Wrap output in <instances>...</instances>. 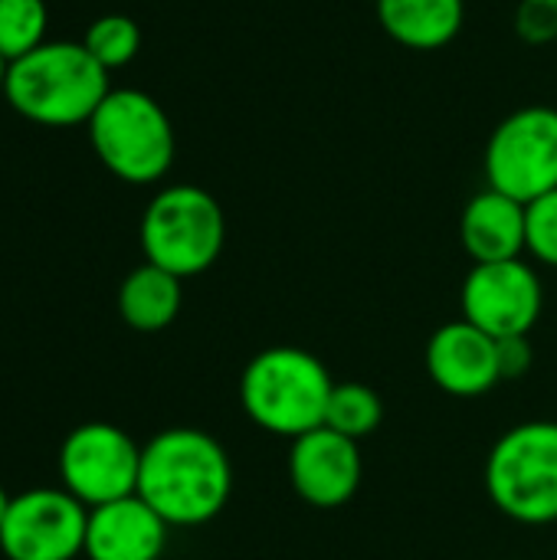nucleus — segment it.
<instances>
[{"instance_id": "obj_17", "label": "nucleus", "mask_w": 557, "mask_h": 560, "mask_svg": "<svg viewBox=\"0 0 557 560\" xmlns=\"http://www.w3.org/2000/svg\"><path fill=\"white\" fill-rule=\"evenodd\" d=\"M384 420V404L378 397V390H371L361 381H345L332 387L328 397V410H325V427L361 443L371 433H378Z\"/></svg>"}, {"instance_id": "obj_22", "label": "nucleus", "mask_w": 557, "mask_h": 560, "mask_svg": "<svg viewBox=\"0 0 557 560\" xmlns=\"http://www.w3.org/2000/svg\"><path fill=\"white\" fill-rule=\"evenodd\" d=\"M532 341L529 335H519V338H499V374L502 381H519L532 371Z\"/></svg>"}, {"instance_id": "obj_14", "label": "nucleus", "mask_w": 557, "mask_h": 560, "mask_svg": "<svg viewBox=\"0 0 557 560\" xmlns=\"http://www.w3.org/2000/svg\"><path fill=\"white\" fill-rule=\"evenodd\" d=\"M460 240L473 262H506L529 253V207L486 187L460 217Z\"/></svg>"}, {"instance_id": "obj_23", "label": "nucleus", "mask_w": 557, "mask_h": 560, "mask_svg": "<svg viewBox=\"0 0 557 560\" xmlns=\"http://www.w3.org/2000/svg\"><path fill=\"white\" fill-rule=\"evenodd\" d=\"M7 505H10V495H7L3 486H0V522H3V515H7Z\"/></svg>"}, {"instance_id": "obj_20", "label": "nucleus", "mask_w": 557, "mask_h": 560, "mask_svg": "<svg viewBox=\"0 0 557 560\" xmlns=\"http://www.w3.org/2000/svg\"><path fill=\"white\" fill-rule=\"evenodd\" d=\"M529 253L557 269V190L529 203Z\"/></svg>"}, {"instance_id": "obj_8", "label": "nucleus", "mask_w": 557, "mask_h": 560, "mask_svg": "<svg viewBox=\"0 0 557 560\" xmlns=\"http://www.w3.org/2000/svg\"><path fill=\"white\" fill-rule=\"evenodd\" d=\"M56 469L72 499L98 509L138 492L141 446L115 423H82L62 440Z\"/></svg>"}, {"instance_id": "obj_10", "label": "nucleus", "mask_w": 557, "mask_h": 560, "mask_svg": "<svg viewBox=\"0 0 557 560\" xmlns=\"http://www.w3.org/2000/svg\"><path fill=\"white\" fill-rule=\"evenodd\" d=\"M463 318L479 331L499 338L532 335L542 318L545 289L525 259L473 262L460 292Z\"/></svg>"}, {"instance_id": "obj_15", "label": "nucleus", "mask_w": 557, "mask_h": 560, "mask_svg": "<svg viewBox=\"0 0 557 560\" xmlns=\"http://www.w3.org/2000/svg\"><path fill=\"white\" fill-rule=\"evenodd\" d=\"M384 33L407 49H443L466 20L463 0H374Z\"/></svg>"}, {"instance_id": "obj_11", "label": "nucleus", "mask_w": 557, "mask_h": 560, "mask_svg": "<svg viewBox=\"0 0 557 560\" xmlns=\"http://www.w3.org/2000/svg\"><path fill=\"white\" fill-rule=\"evenodd\" d=\"M364 476L355 440L318 427L289 446V482L312 509H341L355 499Z\"/></svg>"}, {"instance_id": "obj_19", "label": "nucleus", "mask_w": 557, "mask_h": 560, "mask_svg": "<svg viewBox=\"0 0 557 560\" xmlns=\"http://www.w3.org/2000/svg\"><path fill=\"white\" fill-rule=\"evenodd\" d=\"M82 46L92 52V59L102 66V69H121L128 66L138 49H141V30L131 16L125 13H105L98 20L89 23L85 36H82Z\"/></svg>"}, {"instance_id": "obj_9", "label": "nucleus", "mask_w": 557, "mask_h": 560, "mask_svg": "<svg viewBox=\"0 0 557 560\" xmlns=\"http://www.w3.org/2000/svg\"><path fill=\"white\" fill-rule=\"evenodd\" d=\"M89 509L59 489H26L10 499L0 522V555L7 560H76L85 551Z\"/></svg>"}, {"instance_id": "obj_18", "label": "nucleus", "mask_w": 557, "mask_h": 560, "mask_svg": "<svg viewBox=\"0 0 557 560\" xmlns=\"http://www.w3.org/2000/svg\"><path fill=\"white\" fill-rule=\"evenodd\" d=\"M49 7L46 0H0V56L7 62L46 43Z\"/></svg>"}, {"instance_id": "obj_1", "label": "nucleus", "mask_w": 557, "mask_h": 560, "mask_svg": "<svg viewBox=\"0 0 557 560\" xmlns=\"http://www.w3.org/2000/svg\"><path fill=\"white\" fill-rule=\"evenodd\" d=\"M135 495L171 528H200L227 509L233 495V463L210 433L171 427L141 446Z\"/></svg>"}, {"instance_id": "obj_13", "label": "nucleus", "mask_w": 557, "mask_h": 560, "mask_svg": "<svg viewBox=\"0 0 557 560\" xmlns=\"http://www.w3.org/2000/svg\"><path fill=\"white\" fill-rule=\"evenodd\" d=\"M171 525L141 499L128 495L89 509L85 558L89 560H161Z\"/></svg>"}, {"instance_id": "obj_21", "label": "nucleus", "mask_w": 557, "mask_h": 560, "mask_svg": "<svg viewBox=\"0 0 557 560\" xmlns=\"http://www.w3.org/2000/svg\"><path fill=\"white\" fill-rule=\"evenodd\" d=\"M515 33L532 46H548L557 39V0H519Z\"/></svg>"}, {"instance_id": "obj_12", "label": "nucleus", "mask_w": 557, "mask_h": 560, "mask_svg": "<svg viewBox=\"0 0 557 560\" xmlns=\"http://www.w3.org/2000/svg\"><path fill=\"white\" fill-rule=\"evenodd\" d=\"M427 374L450 397H483L496 384L499 374V341L466 318L440 325L427 341Z\"/></svg>"}, {"instance_id": "obj_3", "label": "nucleus", "mask_w": 557, "mask_h": 560, "mask_svg": "<svg viewBox=\"0 0 557 560\" xmlns=\"http://www.w3.org/2000/svg\"><path fill=\"white\" fill-rule=\"evenodd\" d=\"M328 368L305 348H266L240 374L243 413L266 433L282 440H299L325 427V410L332 397Z\"/></svg>"}, {"instance_id": "obj_25", "label": "nucleus", "mask_w": 557, "mask_h": 560, "mask_svg": "<svg viewBox=\"0 0 557 560\" xmlns=\"http://www.w3.org/2000/svg\"><path fill=\"white\" fill-rule=\"evenodd\" d=\"M519 560H525V558H519Z\"/></svg>"}, {"instance_id": "obj_6", "label": "nucleus", "mask_w": 557, "mask_h": 560, "mask_svg": "<svg viewBox=\"0 0 557 560\" xmlns=\"http://www.w3.org/2000/svg\"><path fill=\"white\" fill-rule=\"evenodd\" d=\"M492 505L529 528L557 522V423L529 420L506 430L486 459Z\"/></svg>"}, {"instance_id": "obj_5", "label": "nucleus", "mask_w": 557, "mask_h": 560, "mask_svg": "<svg viewBox=\"0 0 557 560\" xmlns=\"http://www.w3.org/2000/svg\"><path fill=\"white\" fill-rule=\"evenodd\" d=\"M138 236L144 262H154L177 279H194L220 259L227 217L217 197L204 187L171 184L144 207Z\"/></svg>"}, {"instance_id": "obj_7", "label": "nucleus", "mask_w": 557, "mask_h": 560, "mask_svg": "<svg viewBox=\"0 0 557 560\" xmlns=\"http://www.w3.org/2000/svg\"><path fill=\"white\" fill-rule=\"evenodd\" d=\"M483 167L492 190L525 207L557 190V108L525 105L502 118L486 144Z\"/></svg>"}, {"instance_id": "obj_24", "label": "nucleus", "mask_w": 557, "mask_h": 560, "mask_svg": "<svg viewBox=\"0 0 557 560\" xmlns=\"http://www.w3.org/2000/svg\"><path fill=\"white\" fill-rule=\"evenodd\" d=\"M7 66H10V62L0 56V95H3V82H7Z\"/></svg>"}, {"instance_id": "obj_4", "label": "nucleus", "mask_w": 557, "mask_h": 560, "mask_svg": "<svg viewBox=\"0 0 557 560\" xmlns=\"http://www.w3.org/2000/svg\"><path fill=\"white\" fill-rule=\"evenodd\" d=\"M85 128L102 167L125 184H154L174 164V125L161 102L141 89H112Z\"/></svg>"}, {"instance_id": "obj_16", "label": "nucleus", "mask_w": 557, "mask_h": 560, "mask_svg": "<svg viewBox=\"0 0 557 560\" xmlns=\"http://www.w3.org/2000/svg\"><path fill=\"white\" fill-rule=\"evenodd\" d=\"M184 305V279L154 262L135 266L118 289V315L131 331L154 335L174 325Z\"/></svg>"}, {"instance_id": "obj_2", "label": "nucleus", "mask_w": 557, "mask_h": 560, "mask_svg": "<svg viewBox=\"0 0 557 560\" xmlns=\"http://www.w3.org/2000/svg\"><path fill=\"white\" fill-rule=\"evenodd\" d=\"M108 92V69L92 59L82 39H46L33 52L13 59L3 82L7 105L43 128L89 125Z\"/></svg>"}]
</instances>
